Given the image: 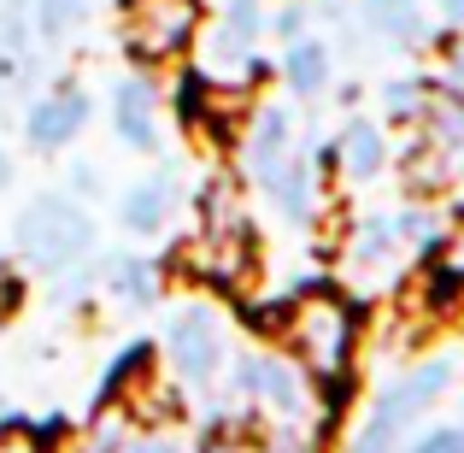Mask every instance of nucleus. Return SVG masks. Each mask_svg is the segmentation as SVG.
Listing matches in <instances>:
<instances>
[{"label":"nucleus","instance_id":"obj_19","mask_svg":"<svg viewBox=\"0 0 464 453\" xmlns=\"http://www.w3.org/2000/svg\"><path fill=\"white\" fill-rule=\"evenodd\" d=\"M130 400H136V412H141L148 424L177 419V412H182V400H177V395H165V383H141V389H130Z\"/></svg>","mask_w":464,"mask_h":453},{"label":"nucleus","instance_id":"obj_18","mask_svg":"<svg viewBox=\"0 0 464 453\" xmlns=\"http://www.w3.org/2000/svg\"><path fill=\"white\" fill-rule=\"evenodd\" d=\"M435 277L453 283V289H464V212H459V224L447 230V241L435 248Z\"/></svg>","mask_w":464,"mask_h":453},{"label":"nucleus","instance_id":"obj_17","mask_svg":"<svg viewBox=\"0 0 464 453\" xmlns=\"http://www.w3.org/2000/svg\"><path fill=\"white\" fill-rule=\"evenodd\" d=\"M53 442H59V424H24V419L0 424V453H53Z\"/></svg>","mask_w":464,"mask_h":453},{"label":"nucleus","instance_id":"obj_26","mask_svg":"<svg viewBox=\"0 0 464 453\" xmlns=\"http://www.w3.org/2000/svg\"><path fill=\"white\" fill-rule=\"evenodd\" d=\"M300 24H306V18H300V6H288V12H276V30H283V35H300Z\"/></svg>","mask_w":464,"mask_h":453},{"label":"nucleus","instance_id":"obj_4","mask_svg":"<svg viewBox=\"0 0 464 453\" xmlns=\"http://www.w3.org/2000/svg\"><path fill=\"white\" fill-rule=\"evenodd\" d=\"M447 383H453V365H447V359H430V365H418L411 377L388 383L382 395L371 400V419H364L359 436H353V453H394L400 430H406V424H418L423 412L441 400Z\"/></svg>","mask_w":464,"mask_h":453},{"label":"nucleus","instance_id":"obj_6","mask_svg":"<svg viewBox=\"0 0 464 453\" xmlns=\"http://www.w3.org/2000/svg\"><path fill=\"white\" fill-rule=\"evenodd\" d=\"M165 353H170V365H177V377L212 383L218 359H224V324H218L212 306H182L165 330Z\"/></svg>","mask_w":464,"mask_h":453},{"label":"nucleus","instance_id":"obj_21","mask_svg":"<svg viewBox=\"0 0 464 453\" xmlns=\"http://www.w3.org/2000/svg\"><path fill=\"white\" fill-rule=\"evenodd\" d=\"M141 371H148V348H130L124 359H118L112 371H106V389H101V395H106V407H112V400H124V383H136Z\"/></svg>","mask_w":464,"mask_h":453},{"label":"nucleus","instance_id":"obj_11","mask_svg":"<svg viewBox=\"0 0 464 453\" xmlns=\"http://www.w3.org/2000/svg\"><path fill=\"white\" fill-rule=\"evenodd\" d=\"M112 124H118V136L130 142L136 153H153L159 148V118H153V89L148 83H118L112 89Z\"/></svg>","mask_w":464,"mask_h":453},{"label":"nucleus","instance_id":"obj_16","mask_svg":"<svg viewBox=\"0 0 464 453\" xmlns=\"http://www.w3.org/2000/svg\"><path fill=\"white\" fill-rule=\"evenodd\" d=\"M106 283H112V295H124V300H136V306H148V300L159 295L153 265H148V260H136V253H124V260L106 265Z\"/></svg>","mask_w":464,"mask_h":453},{"label":"nucleus","instance_id":"obj_10","mask_svg":"<svg viewBox=\"0 0 464 453\" xmlns=\"http://www.w3.org/2000/svg\"><path fill=\"white\" fill-rule=\"evenodd\" d=\"M288 136H295V124H288V113H276V106H265V113H253V130H247V171L259 182H271L276 171L295 159V148H288Z\"/></svg>","mask_w":464,"mask_h":453},{"label":"nucleus","instance_id":"obj_8","mask_svg":"<svg viewBox=\"0 0 464 453\" xmlns=\"http://www.w3.org/2000/svg\"><path fill=\"white\" fill-rule=\"evenodd\" d=\"M423 236H430L423 212L371 218V224H364L359 236L347 241V271H353V277H388V271L400 265V248H406V241H423Z\"/></svg>","mask_w":464,"mask_h":453},{"label":"nucleus","instance_id":"obj_29","mask_svg":"<svg viewBox=\"0 0 464 453\" xmlns=\"http://www.w3.org/2000/svg\"><path fill=\"white\" fill-rule=\"evenodd\" d=\"M206 453H229V448H218V442H212V448H206Z\"/></svg>","mask_w":464,"mask_h":453},{"label":"nucleus","instance_id":"obj_30","mask_svg":"<svg viewBox=\"0 0 464 453\" xmlns=\"http://www.w3.org/2000/svg\"><path fill=\"white\" fill-rule=\"evenodd\" d=\"M459 83H464V54H459Z\"/></svg>","mask_w":464,"mask_h":453},{"label":"nucleus","instance_id":"obj_1","mask_svg":"<svg viewBox=\"0 0 464 453\" xmlns=\"http://www.w3.org/2000/svg\"><path fill=\"white\" fill-rule=\"evenodd\" d=\"M276 336L295 348V359L306 365L312 377L335 383V377L347 371V359H353L359 324H353V306L341 300L335 289H300V295L276 312Z\"/></svg>","mask_w":464,"mask_h":453},{"label":"nucleus","instance_id":"obj_12","mask_svg":"<svg viewBox=\"0 0 464 453\" xmlns=\"http://www.w3.org/2000/svg\"><path fill=\"white\" fill-rule=\"evenodd\" d=\"M364 30L406 47V42H423V12L418 0H364Z\"/></svg>","mask_w":464,"mask_h":453},{"label":"nucleus","instance_id":"obj_2","mask_svg":"<svg viewBox=\"0 0 464 453\" xmlns=\"http://www.w3.org/2000/svg\"><path fill=\"white\" fill-rule=\"evenodd\" d=\"M12 241H18L24 265H35V271H71V265L94 248V224L65 194H42V201H30L18 212Z\"/></svg>","mask_w":464,"mask_h":453},{"label":"nucleus","instance_id":"obj_23","mask_svg":"<svg viewBox=\"0 0 464 453\" xmlns=\"http://www.w3.org/2000/svg\"><path fill=\"white\" fill-rule=\"evenodd\" d=\"M423 94H430L423 83H388V113H394V118H418Z\"/></svg>","mask_w":464,"mask_h":453},{"label":"nucleus","instance_id":"obj_7","mask_svg":"<svg viewBox=\"0 0 464 453\" xmlns=\"http://www.w3.org/2000/svg\"><path fill=\"white\" fill-rule=\"evenodd\" d=\"M236 383H241V395H247L253 407L276 412V419H306V407H312L306 377H300L288 359H276V353H247L241 371H236Z\"/></svg>","mask_w":464,"mask_h":453},{"label":"nucleus","instance_id":"obj_14","mask_svg":"<svg viewBox=\"0 0 464 453\" xmlns=\"http://www.w3.org/2000/svg\"><path fill=\"white\" fill-rule=\"evenodd\" d=\"M335 159H341L347 177L371 182L376 171H382V130H376V124H347V130H341V142H335Z\"/></svg>","mask_w":464,"mask_h":453},{"label":"nucleus","instance_id":"obj_24","mask_svg":"<svg viewBox=\"0 0 464 453\" xmlns=\"http://www.w3.org/2000/svg\"><path fill=\"white\" fill-rule=\"evenodd\" d=\"M411 453H464V424H447V430H430Z\"/></svg>","mask_w":464,"mask_h":453},{"label":"nucleus","instance_id":"obj_31","mask_svg":"<svg viewBox=\"0 0 464 453\" xmlns=\"http://www.w3.org/2000/svg\"><path fill=\"white\" fill-rule=\"evenodd\" d=\"M276 453H288V448H276Z\"/></svg>","mask_w":464,"mask_h":453},{"label":"nucleus","instance_id":"obj_13","mask_svg":"<svg viewBox=\"0 0 464 453\" xmlns=\"http://www.w3.org/2000/svg\"><path fill=\"white\" fill-rule=\"evenodd\" d=\"M118 218H124V230H136V236L165 230V218H170V177H153V182H141V189H130L124 206H118Z\"/></svg>","mask_w":464,"mask_h":453},{"label":"nucleus","instance_id":"obj_28","mask_svg":"<svg viewBox=\"0 0 464 453\" xmlns=\"http://www.w3.org/2000/svg\"><path fill=\"white\" fill-rule=\"evenodd\" d=\"M6 182H12V153L0 148V189H6Z\"/></svg>","mask_w":464,"mask_h":453},{"label":"nucleus","instance_id":"obj_15","mask_svg":"<svg viewBox=\"0 0 464 453\" xmlns=\"http://www.w3.org/2000/svg\"><path fill=\"white\" fill-rule=\"evenodd\" d=\"M283 71H288V83H295L300 94H317V89L329 83V47H324V42H300V35H295Z\"/></svg>","mask_w":464,"mask_h":453},{"label":"nucleus","instance_id":"obj_3","mask_svg":"<svg viewBox=\"0 0 464 453\" xmlns=\"http://www.w3.org/2000/svg\"><path fill=\"white\" fill-rule=\"evenodd\" d=\"M418 118H423V136L406 148V189L435 194L464 171V94L430 89Z\"/></svg>","mask_w":464,"mask_h":453},{"label":"nucleus","instance_id":"obj_27","mask_svg":"<svg viewBox=\"0 0 464 453\" xmlns=\"http://www.w3.org/2000/svg\"><path fill=\"white\" fill-rule=\"evenodd\" d=\"M441 12H447L453 24H464V0H441Z\"/></svg>","mask_w":464,"mask_h":453},{"label":"nucleus","instance_id":"obj_20","mask_svg":"<svg viewBox=\"0 0 464 453\" xmlns=\"http://www.w3.org/2000/svg\"><path fill=\"white\" fill-rule=\"evenodd\" d=\"M82 18V0H35V30L42 35H65Z\"/></svg>","mask_w":464,"mask_h":453},{"label":"nucleus","instance_id":"obj_22","mask_svg":"<svg viewBox=\"0 0 464 453\" xmlns=\"http://www.w3.org/2000/svg\"><path fill=\"white\" fill-rule=\"evenodd\" d=\"M24 30H30V12H24V0H6V6H0V42H6V65L24 54Z\"/></svg>","mask_w":464,"mask_h":453},{"label":"nucleus","instance_id":"obj_5","mask_svg":"<svg viewBox=\"0 0 464 453\" xmlns=\"http://www.w3.org/2000/svg\"><path fill=\"white\" fill-rule=\"evenodd\" d=\"M124 6V47L141 65H165L200 30V0H118Z\"/></svg>","mask_w":464,"mask_h":453},{"label":"nucleus","instance_id":"obj_25","mask_svg":"<svg viewBox=\"0 0 464 453\" xmlns=\"http://www.w3.org/2000/svg\"><path fill=\"white\" fill-rule=\"evenodd\" d=\"M124 453H182V448L170 442V436H141V442H130Z\"/></svg>","mask_w":464,"mask_h":453},{"label":"nucleus","instance_id":"obj_9","mask_svg":"<svg viewBox=\"0 0 464 453\" xmlns=\"http://www.w3.org/2000/svg\"><path fill=\"white\" fill-rule=\"evenodd\" d=\"M82 124H89V94L59 89V94H47V101L30 106V124H24V130H30L35 148H65Z\"/></svg>","mask_w":464,"mask_h":453}]
</instances>
